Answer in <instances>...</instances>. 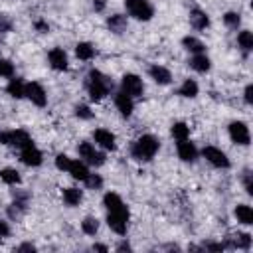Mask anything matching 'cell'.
<instances>
[{"mask_svg": "<svg viewBox=\"0 0 253 253\" xmlns=\"http://www.w3.org/2000/svg\"><path fill=\"white\" fill-rule=\"evenodd\" d=\"M235 217H237V221L249 225V223H253V210L249 206H245V204H239L235 208Z\"/></svg>", "mask_w": 253, "mask_h": 253, "instance_id": "20", "label": "cell"}, {"mask_svg": "<svg viewBox=\"0 0 253 253\" xmlns=\"http://www.w3.org/2000/svg\"><path fill=\"white\" fill-rule=\"evenodd\" d=\"M77 150H79V156L87 164H91V166H101L105 162V154L99 152L91 142H79V148Z\"/></svg>", "mask_w": 253, "mask_h": 253, "instance_id": "6", "label": "cell"}, {"mask_svg": "<svg viewBox=\"0 0 253 253\" xmlns=\"http://www.w3.org/2000/svg\"><path fill=\"white\" fill-rule=\"evenodd\" d=\"M93 6H95V10H99V12H101V10L105 8V2H103V0H95V2H93Z\"/></svg>", "mask_w": 253, "mask_h": 253, "instance_id": "43", "label": "cell"}, {"mask_svg": "<svg viewBox=\"0 0 253 253\" xmlns=\"http://www.w3.org/2000/svg\"><path fill=\"white\" fill-rule=\"evenodd\" d=\"M81 229H83L87 235H95V233L99 231V221H97L95 217H85V219L81 221Z\"/></svg>", "mask_w": 253, "mask_h": 253, "instance_id": "32", "label": "cell"}, {"mask_svg": "<svg viewBox=\"0 0 253 253\" xmlns=\"http://www.w3.org/2000/svg\"><path fill=\"white\" fill-rule=\"evenodd\" d=\"M87 89H89V95H91L93 101H101V99L113 89V81H111L107 75H103L101 71L91 69V71H89Z\"/></svg>", "mask_w": 253, "mask_h": 253, "instance_id": "1", "label": "cell"}, {"mask_svg": "<svg viewBox=\"0 0 253 253\" xmlns=\"http://www.w3.org/2000/svg\"><path fill=\"white\" fill-rule=\"evenodd\" d=\"M229 245H231V247H237V249H249V245H251V235H249V233H237L235 237L229 239Z\"/></svg>", "mask_w": 253, "mask_h": 253, "instance_id": "30", "label": "cell"}, {"mask_svg": "<svg viewBox=\"0 0 253 253\" xmlns=\"http://www.w3.org/2000/svg\"><path fill=\"white\" fill-rule=\"evenodd\" d=\"M47 59H49V65L57 71H63L67 69V53L61 49V47H53L49 53H47Z\"/></svg>", "mask_w": 253, "mask_h": 253, "instance_id": "12", "label": "cell"}, {"mask_svg": "<svg viewBox=\"0 0 253 253\" xmlns=\"http://www.w3.org/2000/svg\"><path fill=\"white\" fill-rule=\"evenodd\" d=\"M83 182H85V186L91 188V190H99V188L103 186V178H101L99 174H91V172H89V176H87Z\"/></svg>", "mask_w": 253, "mask_h": 253, "instance_id": "33", "label": "cell"}, {"mask_svg": "<svg viewBox=\"0 0 253 253\" xmlns=\"http://www.w3.org/2000/svg\"><path fill=\"white\" fill-rule=\"evenodd\" d=\"M123 91L130 97H140L142 91H144V85H142V79L134 73H126L123 75Z\"/></svg>", "mask_w": 253, "mask_h": 253, "instance_id": "8", "label": "cell"}, {"mask_svg": "<svg viewBox=\"0 0 253 253\" xmlns=\"http://www.w3.org/2000/svg\"><path fill=\"white\" fill-rule=\"evenodd\" d=\"M229 136H231V140L235 142V144H249V128H247V125L245 123H241V121H233L231 125H229Z\"/></svg>", "mask_w": 253, "mask_h": 253, "instance_id": "10", "label": "cell"}, {"mask_svg": "<svg viewBox=\"0 0 253 253\" xmlns=\"http://www.w3.org/2000/svg\"><path fill=\"white\" fill-rule=\"evenodd\" d=\"M172 136H174L176 140H184V138H188V136H190V128H188V125H184V123H174V125H172Z\"/></svg>", "mask_w": 253, "mask_h": 253, "instance_id": "31", "label": "cell"}, {"mask_svg": "<svg viewBox=\"0 0 253 253\" xmlns=\"http://www.w3.org/2000/svg\"><path fill=\"white\" fill-rule=\"evenodd\" d=\"M196 154H198V150H196V146H194L188 138L178 140V156H180L184 162H194V160H196Z\"/></svg>", "mask_w": 253, "mask_h": 253, "instance_id": "15", "label": "cell"}, {"mask_svg": "<svg viewBox=\"0 0 253 253\" xmlns=\"http://www.w3.org/2000/svg\"><path fill=\"white\" fill-rule=\"evenodd\" d=\"M107 223L115 233L125 235L126 233V225H128V208L123 206L119 210H111L109 215H107Z\"/></svg>", "mask_w": 253, "mask_h": 253, "instance_id": "3", "label": "cell"}, {"mask_svg": "<svg viewBox=\"0 0 253 253\" xmlns=\"http://www.w3.org/2000/svg\"><path fill=\"white\" fill-rule=\"evenodd\" d=\"M182 43H184V47H186L188 51H192V53H204V49H206V45H204L198 38H194V36H186V38L182 40Z\"/></svg>", "mask_w": 253, "mask_h": 253, "instance_id": "23", "label": "cell"}, {"mask_svg": "<svg viewBox=\"0 0 253 253\" xmlns=\"http://www.w3.org/2000/svg\"><path fill=\"white\" fill-rule=\"evenodd\" d=\"M115 105H117V109L121 111V115H123V117H130V113H132V109H134L132 97H130V95H126L125 91H121V93H117V95H115Z\"/></svg>", "mask_w": 253, "mask_h": 253, "instance_id": "13", "label": "cell"}, {"mask_svg": "<svg viewBox=\"0 0 253 253\" xmlns=\"http://www.w3.org/2000/svg\"><path fill=\"white\" fill-rule=\"evenodd\" d=\"M223 22H225L229 28H237V26H239V22H241V18H239V14H237V12H227V14L223 16Z\"/></svg>", "mask_w": 253, "mask_h": 253, "instance_id": "35", "label": "cell"}, {"mask_svg": "<svg viewBox=\"0 0 253 253\" xmlns=\"http://www.w3.org/2000/svg\"><path fill=\"white\" fill-rule=\"evenodd\" d=\"M125 8L132 18L144 20V22L150 20L152 14H154V8L148 0H125Z\"/></svg>", "mask_w": 253, "mask_h": 253, "instance_id": "4", "label": "cell"}, {"mask_svg": "<svg viewBox=\"0 0 253 253\" xmlns=\"http://www.w3.org/2000/svg\"><path fill=\"white\" fill-rule=\"evenodd\" d=\"M10 28H12L10 18H8V16H4V14H0V32H8Z\"/></svg>", "mask_w": 253, "mask_h": 253, "instance_id": "38", "label": "cell"}, {"mask_svg": "<svg viewBox=\"0 0 253 253\" xmlns=\"http://www.w3.org/2000/svg\"><path fill=\"white\" fill-rule=\"evenodd\" d=\"M156 152H158V138L152 136V134H142V136L132 144V148H130L132 158L142 160V162L154 158Z\"/></svg>", "mask_w": 253, "mask_h": 253, "instance_id": "2", "label": "cell"}, {"mask_svg": "<svg viewBox=\"0 0 253 253\" xmlns=\"http://www.w3.org/2000/svg\"><path fill=\"white\" fill-rule=\"evenodd\" d=\"M178 93L182 95V97H196L198 95V83L194 81V79H186L182 85H180V89H178Z\"/></svg>", "mask_w": 253, "mask_h": 253, "instance_id": "27", "label": "cell"}, {"mask_svg": "<svg viewBox=\"0 0 253 253\" xmlns=\"http://www.w3.org/2000/svg\"><path fill=\"white\" fill-rule=\"evenodd\" d=\"M125 249L128 251V249H130V245H128V243H121V245H119V251H125Z\"/></svg>", "mask_w": 253, "mask_h": 253, "instance_id": "45", "label": "cell"}, {"mask_svg": "<svg viewBox=\"0 0 253 253\" xmlns=\"http://www.w3.org/2000/svg\"><path fill=\"white\" fill-rule=\"evenodd\" d=\"M69 164H71V158H69L67 154H57V156H55V166H57L59 170H67Z\"/></svg>", "mask_w": 253, "mask_h": 253, "instance_id": "36", "label": "cell"}, {"mask_svg": "<svg viewBox=\"0 0 253 253\" xmlns=\"http://www.w3.org/2000/svg\"><path fill=\"white\" fill-rule=\"evenodd\" d=\"M24 95H26L34 105H38V107H45V103H47V95H45L43 87H42L40 83H36V81L26 83V91H24Z\"/></svg>", "mask_w": 253, "mask_h": 253, "instance_id": "9", "label": "cell"}, {"mask_svg": "<svg viewBox=\"0 0 253 253\" xmlns=\"http://www.w3.org/2000/svg\"><path fill=\"white\" fill-rule=\"evenodd\" d=\"M93 249H95V251H107L105 245H93Z\"/></svg>", "mask_w": 253, "mask_h": 253, "instance_id": "46", "label": "cell"}, {"mask_svg": "<svg viewBox=\"0 0 253 253\" xmlns=\"http://www.w3.org/2000/svg\"><path fill=\"white\" fill-rule=\"evenodd\" d=\"M6 235H10V227L6 221H0V237H6Z\"/></svg>", "mask_w": 253, "mask_h": 253, "instance_id": "40", "label": "cell"}, {"mask_svg": "<svg viewBox=\"0 0 253 253\" xmlns=\"http://www.w3.org/2000/svg\"><path fill=\"white\" fill-rule=\"evenodd\" d=\"M18 251H36V247H34L32 243H24V245L18 247Z\"/></svg>", "mask_w": 253, "mask_h": 253, "instance_id": "42", "label": "cell"}, {"mask_svg": "<svg viewBox=\"0 0 253 253\" xmlns=\"http://www.w3.org/2000/svg\"><path fill=\"white\" fill-rule=\"evenodd\" d=\"M190 24H192L196 30H204V28L210 26V18H208V14H206L204 10L194 8V10L190 12Z\"/></svg>", "mask_w": 253, "mask_h": 253, "instance_id": "16", "label": "cell"}, {"mask_svg": "<svg viewBox=\"0 0 253 253\" xmlns=\"http://www.w3.org/2000/svg\"><path fill=\"white\" fill-rule=\"evenodd\" d=\"M190 65H192V69H196V71H200V73H206V71H210L211 61H210L204 53H194V57L190 59Z\"/></svg>", "mask_w": 253, "mask_h": 253, "instance_id": "19", "label": "cell"}, {"mask_svg": "<svg viewBox=\"0 0 253 253\" xmlns=\"http://www.w3.org/2000/svg\"><path fill=\"white\" fill-rule=\"evenodd\" d=\"M223 243H210V245H206V249H210V251H223Z\"/></svg>", "mask_w": 253, "mask_h": 253, "instance_id": "41", "label": "cell"}, {"mask_svg": "<svg viewBox=\"0 0 253 253\" xmlns=\"http://www.w3.org/2000/svg\"><path fill=\"white\" fill-rule=\"evenodd\" d=\"M6 91L14 97V99H20V97H24V91H26V83L22 81V79H12L10 83H8V87H6Z\"/></svg>", "mask_w": 253, "mask_h": 253, "instance_id": "25", "label": "cell"}, {"mask_svg": "<svg viewBox=\"0 0 253 253\" xmlns=\"http://www.w3.org/2000/svg\"><path fill=\"white\" fill-rule=\"evenodd\" d=\"M107 26L111 28V32L121 34V32L126 28V18H125V16H121V14H115V16H111V18L107 20Z\"/></svg>", "mask_w": 253, "mask_h": 253, "instance_id": "24", "label": "cell"}, {"mask_svg": "<svg viewBox=\"0 0 253 253\" xmlns=\"http://www.w3.org/2000/svg\"><path fill=\"white\" fill-rule=\"evenodd\" d=\"M0 142L2 144H12V146H18V148H26L32 142V136L26 132V130H10V132H0Z\"/></svg>", "mask_w": 253, "mask_h": 253, "instance_id": "5", "label": "cell"}, {"mask_svg": "<svg viewBox=\"0 0 253 253\" xmlns=\"http://www.w3.org/2000/svg\"><path fill=\"white\" fill-rule=\"evenodd\" d=\"M103 204H105V208H107L109 211H111V210H119V208L125 206V202L121 200V196L115 194V192H107V194L103 196Z\"/></svg>", "mask_w": 253, "mask_h": 253, "instance_id": "22", "label": "cell"}, {"mask_svg": "<svg viewBox=\"0 0 253 253\" xmlns=\"http://www.w3.org/2000/svg\"><path fill=\"white\" fill-rule=\"evenodd\" d=\"M245 103H247V105L253 103V85H247V87H245Z\"/></svg>", "mask_w": 253, "mask_h": 253, "instance_id": "39", "label": "cell"}, {"mask_svg": "<svg viewBox=\"0 0 253 253\" xmlns=\"http://www.w3.org/2000/svg\"><path fill=\"white\" fill-rule=\"evenodd\" d=\"M0 77H10V79L14 77V65L2 57H0Z\"/></svg>", "mask_w": 253, "mask_h": 253, "instance_id": "34", "label": "cell"}, {"mask_svg": "<svg viewBox=\"0 0 253 253\" xmlns=\"http://www.w3.org/2000/svg\"><path fill=\"white\" fill-rule=\"evenodd\" d=\"M36 28L42 32H47V24H43V22H36Z\"/></svg>", "mask_w": 253, "mask_h": 253, "instance_id": "44", "label": "cell"}, {"mask_svg": "<svg viewBox=\"0 0 253 253\" xmlns=\"http://www.w3.org/2000/svg\"><path fill=\"white\" fill-rule=\"evenodd\" d=\"M93 138H95V142H97L101 148H105V150H115V148H117V142H115V134H113L111 130H105V128H97V130L93 132Z\"/></svg>", "mask_w": 253, "mask_h": 253, "instance_id": "11", "label": "cell"}, {"mask_svg": "<svg viewBox=\"0 0 253 253\" xmlns=\"http://www.w3.org/2000/svg\"><path fill=\"white\" fill-rule=\"evenodd\" d=\"M75 115H77L79 119H91V117H93V113H91V109H89L87 105H77V107H75Z\"/></svg>", "mask_w": 253, "mask_h": 253, "instance_id": "37", "label": "cell"}, {"mask_svg": "<svg viewBox=\"0 0 253 253\" xmlns=\"http://www.w3.org/2000/svg\"><path fill=\"white\" fill-rule=\"evenodd\" d=\"M148 73H150V77H152L156 83H160V85H168V83L172 81L170 71H168L166 67H162V65H152V67L148 69Z\"/></svg>", "mask_w": 253, "mask_h": 253, "instance_id": "17", "label": "cell"}, {"mask_svg": "<svg viewBox=\"0 0 253 253\" xmlns=\"http://www.w3.org/2000/svg\"><path fill=\"white\" fill-rule=\"evenodd\" d=\"M20 158H22V162L24 164H28V166H40L42 164V152L34 146V144H30V146H26V148H22V154H20Z\"/></svg>", "mask_w": 253, "mask_h": 253, "instance_id": "14", "label": "cell"}, {"mask_svg": "<svg viewBox=\"0 0 253 253\" xmlns=\"http://www.w3.org/2000/svg\"><path fill=\"white\" fill-rule=\"evenodd\" d=\"M202 154H204V158H206L211 166H215V168H229V158L225 156L223 150H219V148H215V146H206V148L202 150Z\"/></svg>", "mask_w": 253, "mask_h": 253, "instance_id": "7", "label": "cell"}, {"mask_svg": "<svg viewBox=\"0 0 253 253\" xmlns=\"http://www.w3.org/2000/svg\"><path fill=\"white\" fill-rule=\"evenodd\" d=\"M81 198H83V192L79 188H65L63 190V202L67 206H77L81 202Z\"/></svg>", "mask_w": 253, "mask_h": 253, "instance_id": "21", "label": "cell"}, {"mask_svg": "<svg viewBox=\"0 0 253 253\" xmlns=\"http://www.w3.org/2000/svg\"><path fill=\"white\" fill-rule=\"evenodd\" d=\"M75 53H77L79 59H85L87 61V59H91L95 55V47L91 43H87V42H81V43L75 45Z\"/></svg>", "mask_w": 253, "mask_h": 253, "instance_id": "26", "label": "cell"}, {"mask_svg": "<svg viewBox=\"0 0 253 253\" xmlns=\"http://www.w3.org/2000/svg\"><path fill=\"white\" fill-rule=\"evenodd\" d=\"M0 180L14 186V184H20V172L14 170V168H2L0 170Z\"/></svg>", "mask_w": 253, "mask_h": 253, "instance_id": "28", "label": "cell"}, {"mask_svg": "<svg viewBox=\"0 0 253 253\" xmlns=\"http://www.w3.org/2000/svg\"><path fill=\"white\" fill-rule=\"evenodd\" d=\"M237 43H239V47H241L243 51L253 49V34H251L249 30L239 32V34H237Z\"/></svg>", "mask_w": 253, "mask_h": 253, "instance_id": "29", "label": "cell"}, {"mask_svg": "<svg viewBox=\"0 0 253 253\" xmlns=\"http://www.w3.org/2000/svg\"><path fill=\"white\" fill-rule=\"evenodd\" d=\"M67 172H69V174H71L75 180H85V178L89 176L87 164H85L83 160H71V164H69Z\"/></svg>", "mask_w": 253, "mask_h": 253, "instance_id": "18", "label": "cell"}]
</instances>
